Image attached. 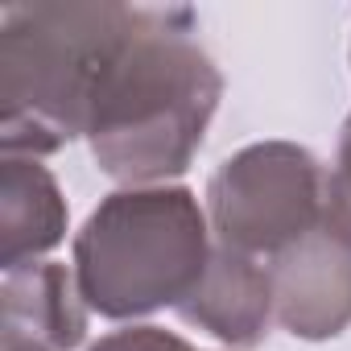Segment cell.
<instances>
[{
	"mask_svg": "<svg viewBox=\"0 0 351 351\" xmlns=\"http://www.w3.org/2000/svg\"><path fill=\"white\" fill-rule=\"evenodd\" d=\"M191 9H136L132 29L104 62L87 145L95 165L124 186H165L191 169L223 95V75L195 42Z\"/></svg>",
	"mask_w": 351,
	"mask_h": 351,
	"instance_id": "obj_1",
	"label": "cell"
},
{
	"mask_svg": "<svg viewBox=\"0 0 351 351\" xmlns=\"http://www.w3.org/2000/svg\"><path fill=\"white\" fill-rule=\"evenodd\" d=\"M136 21L120 0H34L0 13V149L46 157L87 136L95 79Z\"/></svg>",
	"mask_w": 351,
	"mask_h": 351,
	"instance_id": "obj_2",
	"label": "cell"
},
{
	"mask_svg": "<svg viewBox=\"0 0 351 351\" xmlns=\"http://www.w3.org/2000/svg\"><path fill=\"white\" fill-rule=\"evenodd\" d=\"M211 219L186 186H124L75 236V281L99 318L132 322L173 306L211 261Z\"/></svg>",
	"mask_w": 351,
	"mask_h": 351,
	"instance_id": "obj_3",
	"label": "cell"
},
{
	"mask_svg": "<svg viewBox=\"0 0 351 351\" xmlns=\"http://www.w3.org/2000/svg\"><path fill=\"white\" fill-rule=\"evenodd\" d=\"M215 244L273 261L326 219L322 161L293 141H256L232 153L207 182Z\"/></svg>",
	"mask_w": 351,
	"mask_h": 351,
	"instance_id": "obj_4",
	"label": "cell"
},
{
	"mask_svg": "<svg viewBox=\"0 0 351 351\" xmlns=\"http://www.w3.org/2000/svg\"><path fill=\"white\" fill-rule=\"evenodd\" d=\"M277 322L306 343L335 339L351 326V240L326 219L269 261Z\"/></svg>",
	"mask_w": 351,
	"mask_h": 351,
	"instance_id": "obj_5",
	"label": "cell"
},
{
	"mask_svg": "<svg viewBox=\"0 0 351 351\" xmlns=\"http://www.w3.org/2000/svg\"><path fill=\"white\" fill-rule=\"evenodd\" d=\"M178 314H182V322L215 335L219 343H228L236 351L261 347L269 335V322L277 318L269 265L215 244L199 285L182 298Z\"/></svg>",
	"mask_w": 351,
	"mask_h": 351,
	"instance_id": "obj_6",
	"label": "cell"
},
{
	"mask_svg": "<svg viewBox=\"0 0 351 351\" xmlns=\"http://www.w3.org/2000/svg\"><path fill=\"white\" fill-rule=\"evenodd\" d=\"M5 330L46 351H75L87 339V302L79 293L75 269L54 261H34L9 269L0 281Z\"/></svg>",
	"mask_w": 351,
	"mask_h": 351,
	"instance_id": "obj_7",
	"label": "cell"
},
{
	"mask_svg": "<svg viewBox=\"0 0 351 351\" xmlns=\"http://www.w3.org/2000/svg\"><path fill=\"white\" fill-rule=\"evenodd\" d=\"M66 240V199L38 157L0 161V269H21Z\"/></svg>",
	"mask_w": 351,
	"mask_h": 351,
	"instance_id": "obj_8",
	"label": "cell"
},
{
	"mask_svg": "<svg viewBox=\"0 0 351 351\" xmlns=\"http://www.w3.org/2000/svg\"><path fill=\"white\" fill-rule=\"evenodd\" d=\"M326 223L351 240V112L343 120L335 165L326 173Z\"/></svg>",
	"mask_w": 351,
	"mask_h": 351,
	"instance_id": "obj_9",
	"label": "cell"
},
{
	"mask_svg": "<svg viewBox=\"0 0 351 351\" xmlns=\"http://www.w3.org/2000/svg\"><path fill=\"white\" fill-rule=\"evenodd\" d=\"M87 351H199L195 343H186L182 335L173 330H161V326H124V330H112L104 335L95 347Z\"/></svg>",
	"mask_w": 351,
	"mask_h": 351,
	"instance_id": "obj_10",
	"label": "cell"
},
{
	"mask_svg": "<svg viewBox=\"0 0 351 351\" xmlns=\"http://www.w3.org/2000/svg\"><path fill=\"white\" fill-rule=\"evenodd\" d=\"M0 351H46V347L25 343V339H17V335H0Z\"/></svg>",
	"mask_w": 351,
	"mask_h": 351,
	"instance_id": "obj_11",
	"label": "cell"
}]
</instances>
